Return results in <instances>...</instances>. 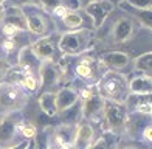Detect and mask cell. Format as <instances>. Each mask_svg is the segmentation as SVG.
<instances>
[{
    "label": "cell",
    "mask_w": 152,
    "mask_h": 149,
    "mask_svg": "<svg viewBox=\"0 0 152 149\" xmlns=\"http://www.w3.org/2000/svg\"><path fill=\"white\" fill-rule=\"evenodd\" d=\"M104 26L106 34H95V40L101 39L109 47H112L109 50H115V47L129 45L137 39L138 33L143 30L141 25L120 6H116L112 14L107 17V20L102 23V28Z\"/></svg>",
    "instance_id": "6da1fadb"
},
{
    "label": "cell",
    "mask_w": 152,
    "mask_h": 149,
    "mask_svg": "<svg viewBox=\"0 0 152 149\" xmlns=\"http://www.w3.org/2000/svg\"><path fill=\"white\" fill-rule=\"evenodd\" d=\"M95 42V31L92 28H78L58 34V48L62 58L79 56L92 51Z\"/></svg>",
    "instance_id": "7a4b0ae2"
},
{
    "label": "cell",
    "mask_w": 152,
    "mask_h": 149,
    "mask_svg": "<svg viewBox=\"0 0 152 149\" xmlns=\"http://www.w3.org/2000/svg\"><path fill=\"white\" fill-rule=\"evenodd\" d=\"M68 59H72V62H67V65L59 61L62 72L65 73L70 70L75 79H78V81L86 84L84 87L95 85L96 81L99 79V76L104 73V69L99 65L98 59H96V55L92 51L79 55V56H70Z\"/></svg>",
    "instance_id": "3957f363"
},
{
    "label": "cell",
    "mask_w": 152,
    "mask_h": 149,
    "mask_svg": "<svg viewBox=\"0 0 152 149\" xmlns=\"http://www.w3.org/2000/svg\"><path fill=\"white\" fill-rule=\"evenodd\" d=\"M129 76L126 73L104 72L95 84V90L102 99L124 103L129 96Z\"/></svg>",
    "instance_id": "277c9868"
},
{
    "label": "cell",
    "mask_w": 152,
    "mask_h": 149,
    "mask_svg": "<svg viewBox=\"0 0 152 149\" xmlns=\"http://www.w3.org/2000/svg\"><path fill=\"white\" fill-rule=\"evenodd\" d=\"M22 12L25 16L26 22V31L28 34L34 37H45L54 34L56 30V23H54L53 17L42 8L40 5H26L22 6Z\"/></svg>",
    "instance_id": "5b68a950"
},
{
    "label": "cell",
    "mask_w": 152,
    "mask_h": 149,
    "mask_svg": "<svg viewBox=\"0 0 152 149\" xmlns=\"http://www.w3.org/2000/svg\"><path fill=\"white\" fill-rule=\"evenodd\" d=\"M104 99L95 90V85H87L79 90V112L81 118L90 124H101Z\"/></svg>",
    "instance_id": "8992f818"
},
{
    "label": "cell",
    "mask_w": 152,
    "mask_h": 149,
    "mask_svg": "<svg viewBox=\"0 0 152 149\" xmlns=\"http://www.w3.org/2000/svg\"><path fill=\"white\" fill-rule=\"evenodd\" d=\"M129 113L126 110L124 103H115V101L104 99V110H102L101 126L104 132L112 135H121L126 132Z\"/></svg>",
    "instance_id": "52a82bcc"
},
{
    "label": "cell",
    "mask_w": 152,
    "mask_h": 149,
    "mask_svg": "<svg viewBox=\"0 0 152 149\" xmlns=\"http://www.w3.org/2000/svg\"><path fill=\"white\" fill-rule=\"evenodd\" d=\"M30 95L12 83L0 84V115L22 112L28 103Z\"/></svg>",
    "instance_id": "ba28073f"
},
{
    "label": "cell",
    "mask_w": 152,
    "mask_h": 149,
    "mask_svg": "<svg viewBox=\"0 0 152 149\" xmlns=\"http://www.w3.org/2000/svg\"><path fill=\"white\" fill-rule=\"evenodd\" d=\"M99 65L104 69V72H118L126 73L127 70H132V55L124 50H106L96 55Z\"/></svg>",
    "instance_id": "9c48e42d"
},
{
    "label": "cell",
    "mask_w": 152,
    "mask_h": 149,
    "mask_svg": "<svg viewBox=\"0 0 152 149\" xmlns=\"http://www.w3.org/2000/svg\"><path fill=\"white\" fill-rule=\"evenodd\" d=\"M22 120V112L0 115V149L10 148L23 140L19 134V124Z\"/></svg>",
    "instance_id": "30bf717a"
},
{
    "label": "cell",
    "mask_w": 152,
    "mask_h": 149,
    "mask_svg": "<svg viewBox=\"0 0 152 149\" xmlns=\"http://www.w3.org/2000/svg\"><path fill=\"white\" fill-rule=\"evenodd\" d=\"M30 48L34 53L40 62L50 61V62H59L62 59V55L58 48V36H45V37H37L30 42Z\"/></svg>",
    "instance_id": "8fae6325"
},
{
    "label": "cell",
    "mask_w": 152,
    "mask_h": 149,
    "mask_svg": "<svg viewBox=\"0 0 152 149\" xmlns=\"http://www.w3.org/2000/svg\"><path fill=\"white\" fill-rule=\"evenodd\" d=\"M39 85L42 92H54V87H59L62 79H64V72L59 62H50V61H44L40 62L39 72Z\"/></svg>",
    "instance_id": "7c38bea8"
},
{
    "label": "cell",
    "mask_w": 152,
    "mask_h": 149,
    "mask_svg": "<svg viewBox=\"0 0 152 149\" xmlns=\"http://www.w3.org/2000/svg\"><path fill=\"white\" fill-rule=\"evenodd\" d=\"M116 6L112 2H109V0H98V2L88 3L82 9H84V12L87 14V17L90 19L92 30L96 31V30H99L102 26V23L107 20V17L112 14Z\"/></svg>",
    "instance_id": "4fadbf2b"
},
{
    "label": "cell",
    "mask_w": 152,
    "mask_h": 149,
    "mask_svg": "<svg viewBox=\"0 0 152 149\" xmlns=\"http://www.w3.org/2000/svg\"><path fill=\"white\" fill-rule=\"evenodd\" d=\"M56 20H59V23L64 26V31L78 30V28H92L90 19L87 17L84 9H79V8H68ZM56 20H54V23H56Z\"/></svg>",
    "instance_id": "5bb4252c"
},
{
    "label": "cell",
    "mask_w": 152,
    "mask_h": 149,
    "mask_svg": "<svg viewBox=\"0 0 152 149\" xmlns=\"http://www.w3.org/2000/svg\"><path fill=\"white\" fill-rule=\"evenodd\" d=\"M54 99L58 115L65 113L79 103V90H76L73 85H62L54 92Z\"/></svg>",
    "instance_id": "9a60e30c"
},
{
    "label": "cell",
    "mask_w": 152,
    "mask_h": 149,
    "mask_svg": "<svg viewBox=\"0 0 152 149\" xmlns=\"http://www.w3.org/2000/svg\"><path fill=\"white\" fill-rule=\"evenodd\" d=\"M96 140L95 127L88 121L81 120L76 124V134H75V141H73V149H88L93 141Z\"/></svg>",
    "instance_id": "2e32d148"
},
{
    "label": "cell",
    "mask_w": 152,
    "mask_h": 149,
    "mask_svg": "<svg viewBox=\"0 0 152 149\" xmlns=\"http://www.w3.org/2000/svg\"><path fill=\"white\" fill-rule=\"evenodd\" d=\"M16 67H19L20 70H23L26 73L31 74H37L39 67H40V61L34 56V53L30 48V44H26L23 47H20V50L16 55Z\"/></svg>",
    "instance_id": "e0dca14e"
},
{
    "label": "cell",
    "mask_w": 152,
    "mask_h": 149,
    "mask_svg": "<svg viewBox=\"0 0 152 149\" xmlns=\"http://www.w3.org/2000/svg\"><path fill=\"white\" fill-rule=\"evenodd\" d=\"M75 134H76V124L62 123L54 127V132H53L54 143L59 149H73Z\"/></svg>",
    "instance_id": "ac0fdd59"
},
{
    "label": "cell",
    "mask_w": 152,
    "mask_h": 149,
    "mask_svg": "<svg viewBox=\"0 0 152 149\" xmlns=\"http://www.w3.org/2000/svg\"><path fill=\"white\" fill-rule=\"evenodd\" d=\"M127 113L135 115H151L152 104H151V95H132L129 93L127 99L124 101Z\"/></svg>",
    "instance_id": "d6986e66"
},
{
    "label": "cell",
    "mask_w": 152,
    "mask_h": 149,
    "mask_svg": "<svg viewBox=\"0 0 152 149\" xmlns=\"http://www.w3.org/2000/svg\"><path fill=\"white\" fill-rule=\"evenodd\" d=\"M127 87H129V93H132V95H151V92H152V76L134 74V76H130Z\"/></svg>",
    "instance_id": "ffe728a7"
},
{
    "label": "cell",
    "mask_w": 152,
    "mask_h": 149,
    "mask_svg": "<svg viewBox=\"0 0 152 149\" xmlns=\"http://www.w3.org/2000/svg\"><path fill=\"white\" fill-rule=\"evenodd\" d=\"M132 72L144 76H152V53L151 50L140 53L132 59Z\"/></svg>",
    "instance_id": "44dd1931"
},
{
    "label": "cell",
    "mask_w": 152,
    "mask_h": 149,
    "mask_svg": "<svg viewBox=\"0 0 152 149\" xmlns=\"http://www.w3.org/2000/svg\"><path fill=\"white\" fill-rule=\"evenodd\" d=\"M37 103L42 113L47 117H58L56 109V99H54V92H42L37 98Z\"/></svg>",
    "instance_id": "7402d4cb"
},
{
    "label": "cell",
    "mask_w": 152,
    "mask_h": 149,
    "mask_svg": "<svg viewBox=\"0 0 152 149\" xmlns=\"http://www.w3.org/2000/svg\"><path fill=\"white\" fill-rule=\"evenodd\" d=\"M19 134L23 140H33L37 137V129L33 123H26L22 120V123L19 124Z\"/></svg>",
    "instance_id": "603a6c76"
},
{
    "label": "cell",
    "mask_w": 152,
    "mask_h": 149,
    "mask_svg": "<svg viewBox=\"0 0 152 149\" xmlns=\"http://www.w3.org/2000/svg\"><path fill=\"white\" fill-rule=\"evenodd\" d=\"M121 5L137 11H152V0H124Z\"/></svg>",
    "instance_id": "cb8c5ba5"
},
{
    "label": "cell",
    "mask_w": 152,
    "mask_h": 149,
    "mask_svg": "<svg viewBox=\"0 0 152 149\" xmlns=\"http://www.w3.org/2000/svg\"><path fill=\"white\" fill-rule=\"evenodd\" d=\"M112 149H148V148L143 146V141L138 143V141H134V140H121Z\"/></svg>",
    "instance_id": "d4e9b609"
},
{
    "label": "cell",
    "mask_w": 152,
    "mask_h": 149,
    "mask_svg": "<svg viewBox=\"0 0 152 149\" xmlns=\"http://www.w3.org/2000/svg\"><path fill=\"white\" fill-rule=\"evenodd\" d=\"M39 5L51 16L53 9L58 8L59 5H65V2H64V0H39Z\"/></svg>",
    "instance_id": "484cf974"
},
{
    "label": "cell",
    "mask_w": 152,
    "mask_h": 149,
    "mask_svg": "<svg viewBox=\"0 0 152 149\" xmlns=\"http://www.w3.org/2000/svg\"><path fill=\"white\" fill-rule=\"evenodd\" d=\"M6 5H14V6H26V5H39V0H6Z\"/></svg>",
    "instance_id": "4316f807"
},
{
    "label": "cell",
    "mask_w": 152,
    "mask_h": 149,
    "mask_svg": "<svg viewBox=\"0 0 152 149\" xmlns=\"http://www.w3.org/2000/svg\"><path fill=\"white\" fill-rule=\"evenodd\" d=\"M10 67H11V64H10L6 59L0 61V84L5 83V79H6V73H8Z\"/></svg>",
    "instance_id": "83f0119b"
},
{
    "label": "cell",
    "mask_w": 152,
    "mask_h": 149,
    "mask_svg": "<svg viewBox=\"0 0 152 149\" xmlns=\"http://www.w3.org/2000/svg\"><path fill=\"white\" fill-rule=\"evenodd\" d=\"M88 149H110L109 143H107V138L106 137H99L93 141V145L88 148Z\"/></svg>",
    "instance_id": "f1b7e54d"
},
{
    "label": "cell",
    "mask_w": 152,
    "mask_h": 149,
    "mask_svg": "<svg viewBox=\"0 0 152 149\" xmlns=\"http://www.w3.org/2000/svg\"><path fill=\"white\" fill-rule=\"evenodd\" d=\"M28 143H30V140H22V141H19V143H16V145H12L10 148H3V149H25Z\"/></svg>",
    "instance_id": "f546056e"
},
{
    "label": "cell",
    "mask_w": 152,
    "mask_h": 149,
    "mask_svg": "<svg viewBox=\"0 0 152 149\" xmlns=\"http://www.w3.org/2000/svg\"><path fill=\"white\" fill-rule=\"evenodd\" d=\"M92 2H98V0H76L75 6H76V8H79V9H82L84 6H87L88 3H92Z\"/></svg>",
    "instance_id": "4dcf8cb0"
},
{
    "label": "cell",
    "mask_w": 152,
    "mask_h": 149,
    "mask_svg": "<svg viewBox=\"0 0 152 149\" xmlns=\"http://www.w3.org/2000/svg\"><path fill=\"white\" fill-rule=\"evenodd\" d=\"M25 149H36V146H34V138L33 140H30V143L26 145V148Z\"/></svg>",
    "instance_id": "1f68e13d"
},
{
    "label": "cell",
    "mask_w": 152,
    "mask_h": 149,
    "mask_svg": "<svg viewBox=\"0 0 152 149\" xmlns=\"http://www.w3.org/2000/svg\"><path fill=\"white\" fill-rule=\"evenodd\" d=\"M109 2H112L115 6H120L121 3H124V0H109Z\"/></svg>",
    "instance_id": "d6a6232c"
},
{
    "label": "cell",
    "mask_w": 152,
    "mask_h": 149,
    "mask_svg": "<svg viewBox=\"0 0 152 149\" xmlns=\"http://www.w3.org/2000/svg\"><path fill=\"white\" fill-rule=\"evenodd\" d=\"M3 59H6V58H5V53L2 50V45H0V61H3Z\"/></svg>",
    "instance_id": "836d02e7"
},
{
    "label": "cell",
    "mask_w": 152,
    "mask_h": 149,
    "mask_svg": "<svg viewBox=\"0 0 152 149\" xmlns=\"http://www.w3.org/2000/svg\"><path fill=\"white\" fill-rule=\"evenodd\" d=\"M6 5V0H0V8H2V6H5Z\"/></svg>",
    "instance_id": "e575fe53"
},
{
    "label": "cell",
    "mask_w": 152,
    "mask_h": 149,
    "mask_svg": "<svg viewBox=\"0 0 152 149\" xmlns=\"http://www.w3.org/2000/svg\"><path fill=\"white\" fill-rule=\"evenodd\" d=\"M48 149H51V148H50V145H48ZM56 149H59V148H56Z\"/></svg>",
    "instance_id": "d590c367"
}]
</instances>
